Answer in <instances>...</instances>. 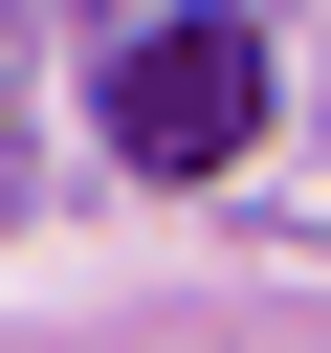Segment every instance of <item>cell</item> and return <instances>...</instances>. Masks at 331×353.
<instances>
[{
  "label": "cell",
  "mask_w": 331,
  "mask_h": 353,
  "mask_svg": "<svg viewBox=\"0 0 331 353\" xmlns=\"http://www.w3.org/2000/svg\"><path fill=\"white\" fill-rule=\"evenodd\" d=\"M243 132H265V22H154L110 66V154L132 176H221Z\"/></svg>",
  "instance_id": "obj_1"
}]
</instances>
